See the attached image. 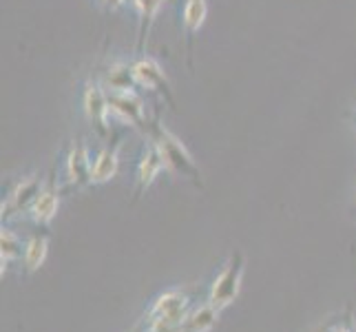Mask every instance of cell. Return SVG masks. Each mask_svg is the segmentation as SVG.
Masks as SVG:
<instances>
[{"label": "cell", "instance_id": "1", "mask_svg": "<svg viewBox=\"0 0 356 332\" xmlns=\"http://www.w3.org/2000/svg\"><path fill=\"white\" fill-rule=\"evenodd\" d=\"M146 127H149V138L157 144V149H159V153H162L164 164H166V168L170 171V173L186 177L188 182L195 184V187L202 189L204 187L202 171H200L197 164H195L193 155L188 153L186 146L181 144V140L177 138V135H173L162 125L159 116H155Z\"/></svg>", "mask_w": 356, "mask_h": 332}, {"label": "cell", "instance_id": "3", "mask_svg": "<svg viewBox=\"0 0 356 332\" xmlns=\"http://www.w3.org/2000/svg\"><path fill=\"white\" fill-rule=\"evenodd\" d=\"M195 306V297L188 288H168L159 292L144 310L140 324L155 322V319H170V322H184L188 310Z\"/></svg>", "mask_w": 356, "mask_h": 332}, {"label": "cell", "instance_id": "6", "mask_svg": "<svg viewBox=\"0 0 356 332\" xmlns=\"http://www.w3.org/2000/svg\"><path fill=\"white\" fill-rule=\"evenodd\" d=\"M166 168L164 157L159 153L157 144L149 138L142 146V153L138 159V168H135V189H133V204L144 198V193L151 189V184L157 180V175Z\"/></svg>", "mask_w": 356, "mask_h": 332}, {"label": "cell", "instance_id": "4", "mask_svg": "<svg viewBox=\"0 0 356 332\" xmlns=\"http://www.w3.org/2000/svg\"><path fill=\"white\" fill-rule=\"evenodd\" d=\"M82 109L84 116L91 122V127L100 138L111 135V125H108V116H111V104H108V93L100 80H89L84 84L82 91Z\"/></svg>", "mask_w": 356, "mask_h": 332}, {"label": "cell", "instance_id": "2", "mask_svg": "<svg viewBox=\"0 0 356 332\" xmlns=\"http://www.w3.org/2000/svg\"><path fill=\"white\" fill-rule=\"evenodd\" d=\"M243 270H245V255L239 248H235L230 255V260L226 262V266L219 270V275L213 279V284L206 294V301L213 303L217 310H224L226 306H230L239 297Z\"/></svg>", "mask_w": 356, "mask_h": 332}, {"label": "cell", "instance_id": "19", "mask_svg": "<svg viewBox=\"0 0 356 332\" xmlns=\"http://www.w3.org/2000/svg\"><path fill=\"white\" fill-rule=\"evenodd\" d=\"M135 332H184V322H170V319H155V322L138 324Z\"/></svg>", "mask_w": 356, "mask_h": 332}, {"label": "cell", "instance_id": "10", "mask_svg": "<svg viewBox=\"0 0 356 332\" xmlns=\"http://www.w3.org/2000/svg\"><path fill=\"white\" fill-rule=\"evenodd\" d=\"M65 182L69 189H84L91 184V155L82 140H76L67 151Z\"/></svg>", "mask_w": 356, "mask_h": 332}, {"label": "cell", "instance_id": "11", "mask_svg": "<svg viewBox=\"0 0 356 332\" xmlns=\"http://www.w3.org/2000/svg\"><path fill=\"white\" fill-rule=\"evenodd\" d=\"M208 16V3L206 0H184L181 7V29H184V42H186V63L193 69V45L202 24Z\"/></svg>", "mask_w": 356, "mask_h": 332}, {"label": "cell", "instance_id": "12", "mask_svg": "<svg viewBox=\"0 0 356 332\" xmlns=\"http://www.w3.org/2000/svg\"><path fill=\"white\" fill-rule=\"evenodd\" d=\"M120 149H122V138H115L113 142H106L91 157V184H104L115 177L120 168Z\"/></svg>", "mask_w": 356, "mask_h": 332}, {"label": "cell", "instance_id": "14", "mask_svg": "<svg viewBox=\"0 0 356 332\" xmlns=\"http://www.w3.org/2000/svg\"><path fill=\"white\" fill-rule=\"evenodd\" d=\"M49 253V232H33V235L24 242V255H22V266H24V275H33L38 270Z\"/></svg>", "mask_w": 356, "mask_h": 332}, {"label": "cell", "instance_id": "17", "mask_svg": "<svg viewBox=\"0 0 356 332\" xmlns=\"http://www.w3.org/2000/svg\"><path fill=\"white\" fill-rule=\"evenodd\" d=\"M22 255H24L22 239L16 235L14 230H9V228L3 226V230H0V260H3V273H5V268L9 266V262L22 260Z\"/></svg>", "mask_w": 356, "mask_h": 332}, {"label": "cell", "instance_id": "8", "mask_svg": "<svg viewBox=\"0 0 356 332\" xmlns=\"http://www.w3.org/2000/svg\"><path fill=\"white\" fill-rule=\"evenodd\" d=\"M108 104H111V116L122 120L129 127H142L149 125L146 120V102L144 97L135 91H106Z\"/></svg>", "mask_w": 356, "mask_h": 332}, {"label": "cell", "instance_id": "16", "mask_svg": "<svg viewBox=\"0 0 356 332\" xmlns=\"http://www.w3.org/2000/svg\"><path fill=\"white\" fill-rule=\"evenodd\" d=\"M164 5V0H133V7L140 16V27H138V54H144L146 40H149L151 27L155 22V16L159 7Z\"/></svg>", "mask_w": 356, "mask_h": 332}, {"label": "cell", "instance_id": "18", "mask_svg": "<svg viewBox=\"0 0 356 332\" xmlns=\"http://www.w3.org/2000/svg\"><path fill=\"white\" fill-rule=\"evenodd\" d=\"M314 332H356L352 306H346V310H343V313L330 317L327 322H323Z\"/></svg>", "mask_w": 356, "mask_h": 332}, {"label": "cell", "instance_id": "20", "mask_svg": "<svg viewBox=\"0 0 356 332\" xmlns=\"http://www.w3.org/2000/svg\"><path fill=\"white\" fill-rule=\"evenodd\" d=\"M97 5H100L104 11H108V14H111V11H118V9L124 7L127 0H97Z\"/></svg>", "mask_w": 356, "mask_h": 332}, {"label": "cell", "instance_id": "15", "mask_svg": "<svg viewBox=\"0 0 356 332\" xmlns=\"http://www.w3.org/2000/svg\"><path fill=\"white\" fill-rule=\"evenodd\" d=\"M219 310L213 303H195L184 319V332H211L217 326Z\"/></svg>", "mask_w": 356, "mask_h": 332}, {"label": "cell", "instance_id": "7", "mask_svg": "<svg viewBox=\"0 0 356 332\" xmlns=\"http://www.w3.org/2000/svg\"><path fill=\"white\" fill-rule=\"evenodd\" d=\"M58 208H60V189H58L56 168H51L47 182H42L40 193L35 195L31 208L27 211V217L31 219V224H35L38 228H49V224H51L58 213Z\"/></svg>", "mask_w": 356, "mask_h": 332}, {"label": "cell", "instance_id": "5", "mask_svg": "<svg viewBox=\"0 0 356 332\" xmlns=\"http://www.w3.org/2000/svg\"><path fill=\"white\" fill-rule=\"evenodd\" d=\"M133 73H135V80H138L140 89H146L149 93L159 95L168 106L175 109V97H173V89H170L168 76L164 73L162 65H159L157 60L140 54L133 60Z\"/></svg>", "mask_w": 356, "mask_h": 332}, {"label": "cell", "instance_id": "9", "mask_svg": "<svg viewBox=\"0 0 356 332\" xmlns=\"http://www.w3.org/2000/svg\"><path fill=\"white\" fill-rule=\"evenodd\" d=\"M40 189H42V182L35 175L14 182V187L7 191L3 200V221L16 217L20 213H27L35 200V195L40 193Z\"/></svg>", "mask_w": 356, "mask_h": 332}, {"label": "cell", "instance_id": "13", "mask_svg": "<svg viewBox=\"0 0 356 332\" xmlns=\"http://www.w3.org/2000/svg\"><path fill=\"white\" fill-rule=\"evenodd\" d=\"M102 84L106 91H135L138 89V80L133 73V63H124V60H115L106 67Z\"/></svg>", "mask_w": 356, "mask_h": 332}]
</instances>
